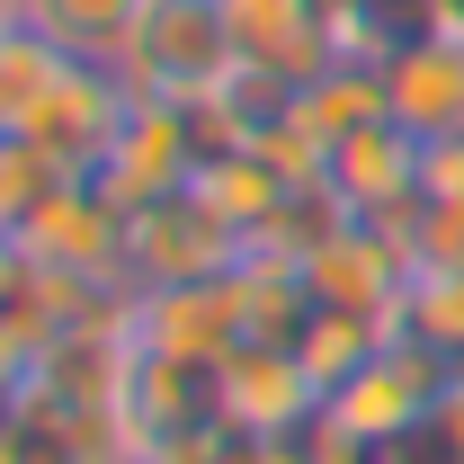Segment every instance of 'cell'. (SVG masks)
Wrapping results in <instances>:
<instances>
[{
    "mask_svg": "<svg viewBox=\"0 0 464 464\" xmlns=\"http://www.w3.org/2000/svg\"><path fill=\"white\" fill-rule=\"evenodd\" d=\"M125 90L134 99H161V108H215L232 81H241V45H232L224 9L215 0H152L143 18H134V36H125Z\"/></svg>",
    "mask_w": 464,
    "mask_h": 464,
    "instance_id": "1",
    "label": "cell"
},
{
    "mask_svg": "<svg viewBox=\"0 0 464 464\" xmlns=\"http://www.w3.org/2000/svg\"><path fill=\"white\" fill-rule=\"evenodd\" d=\"M125 340L143 357L179 366H224L232 348H250V295L232 277H188V286H134L125 295Z\"/></svg>",
    "mask_w": 464,
    "mask_h": 464,
    "instance_id": "2",
    "label": "cell"
},
{
    "mask_svg": "<svg viewBox=\"0 0 464 464\" xmlns=\"http://www.w3.org/2000/svg\"><path fill=\"white\" fill-rule=\"evenodd\" d=\"M447 384H456V366H447L438 348H420V340H402V331H393V340H384V357H375V366H357L340 393L322 402V420H331L340 438H357L366 456H384V447H393V438H402V429L438 402Z\"/></svg>",
    "mask_w": 464,
    "mask_h": 464,
    "instance_id": "3",
    "label": "cell"
},
{
    "mask_svg": "<svg viewBox=\"0 0 464 464\" xmlns=\"http://www.w3.org/2000/svg\"><path fill=\"white\" fill-rule=\"evenodd\" d=\"M206 161V116L197 108H161V99H134L125 116V134H116V152L99 161V197H116L125 215L134 206H161V197H188V179Z\"/></svg>",
    "mask_w": 464,
    "mask_h": 464,
    "instance_id": "4",
    "label": "cell"
},
{
    "mask_svg": "<svg viewBox=\"0 0 464 464\" xmlns=\"http://www.w3.org/2000/svg\"><path fill=\"white\" fill-rule=\"evenodd\" d=\"M125 116H134V90H125L116 63H63V81L36 99V116L18 134L36 152H54L72 179H99V161H108L116 134H125Z\"/></svg>",
    "mask_w": 464,
    "mask_h": 464,
    "instance_id": "5",
    "label": "cell"
},
{
    "mask_svg": "<svg viewBox=\"0 0 464 464\" xmlns=\"http://www.w3.org/2000/svg\"><path fill=\"white\" fill-rule=\"evenodd\" d=\"M411 241L402 224H366V215H348L313 259H304V295L313 304H331V313H375V322H393L411 295Z\"/></svg>",
    "mask_w": 464,
    "mask_h": 464,
    "instance_id": "6",
    "label": "cell"
},
{
    "mask_svg": "<svg viewBox=\"0 0 464 464\" xmlns=\"http://www.w3.org/2000/svg\"><path fill=\"white\" fill-rule=\"evenodd\" d=\"M215 420H224L232 438H304L313 420H322V384L304 375V357L295 348H232L224 366H215Z\"/></svg>",
    "mask_w": 464,
    "mask_h": 464,
    "instance_id": "7",
    "label": "cell"
},
{
    "mask_svg": "<svg viewBox=\"0 0 464 464\" xmlns=\"http://www.w3.org/2000/svg\"><path fill=\"white\" fill-rule=\"evenodd\" d=\"M241 241H232L197 197H161L125 215V295L134 286H188V277H232Z\"/></svg>",
    "mask_w": 464,
    "mask_h": 464,
    "instance_id": "8",
    "label": "cell"
},
{
    "mask_svg": "<svg viewBox=\"0 0 464 464\" xmlns=\"http://www.w3.org/2000/svg\"><path fill=\"white\" fill-rule=\"evenodd\" d=\"M18 250H27V268H45V277H81V286H116L125 295V206L99 197L90 179H72L54 206L18 232Z\"/></svg>",
    "mask_w": 464,
    "mask_h": 464,
    "instance_id": "9",
    "label": "cell"
},
{
    "mask_svg": "<svg viewBox=\"0 0 464 464\" xmlns=\"http://www.w3.org/2000/svg\"><path fill=\"white\" fill-rule=\"evenodd\" d=\"M420 161H429V143L384 116V125H357V134L331 143L322 188L340 197L348 215H366V224H411L420 215Z\"/></svg>",
    "mask_w": 464,
    "mask_h": 464,
    "instance_id": "10",
    "label": "cell"
},
{
    "mask_svg": "<svg viewBox=\"0 0 464 464\" xmlns=\"http://www.w3.org/2000/svg\"><path fill=\"white\" fill-rule=\"evenodd\" d=\"M384 116L420 143L464 134V27H429L384 54Z\"/></svg>",
    "mask_w": 464,
    "mask_h": 464,
    "instance_id": "11",
    "label": "cell"
},
{
    "mask_svg": "<svg viewBox=\"0 0 464 464\" xmlns=\"http://www.w3.org/2000/svg\"><path fill=\"white\" fill-rule=\"evenodd\" d=\"M215 9H224L241 63L277 72L286 90L322 81V72L340 63V36H331V9H322V0H215Z\"/></svg>",
    "mask_w": 464,
    "mask_h": 464,
    "instance_id": "12",
    "label": "cell"
},
{
    "mask_svg": "<svg viewBox=\"0 0 464 464\" xmlns=\"http://www.w3.org/2000/svg\"><path fill=\"white\" fill-rule=\"evenodd\" d=\"M188 197H197V206H206V215H215V224L241 241V250H250L259 232L286 215V197H295V188L268 170L250 143H206V161H197V179H188Z\"/></svg>",
    "mask_w": 464,
    "mask_h": 464,
    "instance_id": "13",
    "label": "cell"
},
{
    "mask_svg": "<svg viewBox=\"0 0 464 464\" xmlns=\"http://www.w3.org/2000/svg\"><path fill=\"white\" fill-rule=\"evenodd\" d=\"M384 340H393V322L313 304V313H304V331H295V357H304V375H313V384H322V402H331L357 366H375V357H384Z\"/></svg>",
    "mask_w": 464,
    "mask_h": 464,
    "instance_id": "14",
    "label": "cell"
},
{
    "mask_svg": "<svg viewBox=\"0 0 464 464\" xmlns=\"http://www.w3.org/2000/svg\"><path fill=\"white\" fill-rule=\"evenodd\" d=\"M143 9H152V0H27V27L54 36L72 63H116Z\"/></svg>",
    "mask_w": 464,
    "mask_h": 464,
    "instance_id": "15",
    "label": "cell"
},
{
    "mask_svg": "<svg viewBox=\"0 0 464 464\" xmlns=\"http://www.w3.org/2000/svg\"><path fill=\"white\" fill-rule=\"evenodd\" d=\"M393 331L420 348H438L447 366L464 357V268H411V295L393 313Z\"/></svg>",
    "mask_w": 464,
    "mask_h": 464,
    "instance_id": "16",
    "label": "cell"
},
{
    "mask_svg": "<svg viewBox=\"0 0 464 464\" xmlns=\"http://www.w3.org/2000/svg\"><path fill=\"white\" fill-rule=\"evenodd\" d=\"M63 188H72V170H63L54 152H36L27 134H0V232H9V241L36 224Z\"/></svg>",
    "mask_w": 464,
    "mask_h": 464,
    "instance_id": "17",
    "label": "cell"
},
{
    "mask_svg": "<svg viewBox=\"0 0 464 464\" xmlns=\"http://www.w3.org/2000/svg\"><path fill=\"white\" fill-rule=\"evenodd\" d=\"M63 63L72 54H63L54 36H36V27H9L0 36V134H18L36 116V99L63 81Z\"/></svg>",
    "mask_w": 464,
    "mask_h": 464,
    "instance_id": "18",
    "label": "cell"
},
{
    "mask_svg": "<svg viewBox=\"0 0 464 464\" xmlns=\"http://www.w3.org/2000/svg\"><path fill=\"white\" fill-rule=\"evenodd\" d=\"M27 375H36V340H27V331H18V322L0 313V402H9V393H18Z\"/></svg>",
    "mask_w": 464,
    "mask_h": 464,
    "instance_id": "19",
    "label": "cell"
},
{
    "mask_svg": "<svg viewBox=\"0 0 464 464\" xmlns=\"http://www.w3.org/2000/svg\"><path fill=\"white\" fill-rule=\"evenodd\" d=\"M9 27H27V0H0V36H9Z\"/></svg>",
    "mask_w": 464,
    "mask_h": 464,
    "instance_id": "20",
    "label": "cell"
},
{
    "mask_svg": "<svg viewBox=\"0 0 464 464\" xmlns=\"http://www.w3.org/2000/svg\"><path fill=\"white\" fill-rule=\"evenodd\" d=\"M456 384H464V357H456Z\"/></svg>",
    "mask_w": 464,
    "mask_h": 464,
    "instance_id": "21",
    "label": "cell"
}]
</instances>
